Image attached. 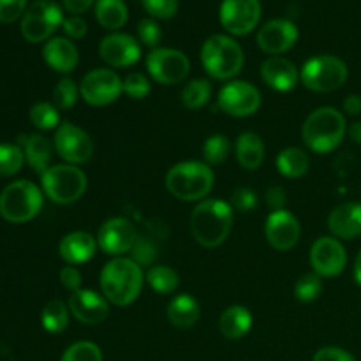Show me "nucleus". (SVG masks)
Masks as SVG:
<instances>
[{
    "mask_svg": "<svg viewBox=\"0 0 361 361\" xmlns=\"http://www.w3.org/2000/svg\"><path fill=\"white\" fill-rule=\"evenodd\" d=\"M63 13L51 0H37L25 11L21 18V34L28 42H42L51 39L53 32L63 23Z\"/></svg>",
    "mask_w": 361,
    "mask_h": 361,
    "instance_id": "9",
    "label": "nucleus"
},
{
    "mask_svg": "<svg viewBox=\"0 0 361 361\" xmlns=\"http://www.w3.org/2000/svg\"><path fill=\"white\" fill-rule=\"evenodd\" d=\"M298 41V27L289 20H270L257 32V46L271 56L288 53Z\"/></svg>",
    "mask_w": 361,
    "mask_h": 361,
    "instance_id": "19",
    "label": "nucleus"
},
{
    "mask_svg": "<svg viewBox=\"0 0 361 361\" xmlns=\"http://www.w3.org/2000/svg\"><path fill=\"white\" fill-rule=\"evenodd\" d=\"M219 20L229 34H250L261 20L259 0H222Z\"/></svg>",
    "mask_w": 361,
    "mask_h": 361,
    "instance_id": "15",
    "label": "nucleus"
},
{
    "mask_svg": "<svg viewBox=\"0 0 361 361\" xmlns=\"http://www.w3.org/2000/svg\"><path fill=\"white\" fill-rule=\"evenodd\" d=\"M349 78L348 63L335 55H317L307 60L300 71L303 87L317 94H330L345 85Z\"/></svg>",
    "mask_w": 361,
    "mask_h": 361,
    "instance_id": "8",
    "label": "nucleus"
},
{
    "mask_svg": "<svg viewBox=\"0 0 361 361\" xmlns=\"http://www.w3.org/2000/svg\"><path fill=\"white\" fill-rule=\"evenodd\" d=\"M264 154H267V148H264V141L261 140L259 134L252 133V130L240 134L235 145V155L243 169L247 171L259 169L264 162Z\"/></svg>",
    "mask_w": 361,
    "mask_h": 361,
    "instance_id": "25",
    "label": "nucleus"
},
{
    "mask_svg": "<svg viewBox=\"0 0 361 361\" xmlns=\"http://www.w3.org/2000/svg\"><path fill=\"white\" fill-rule=\"evenodd\" d=\"M348 134H349V137L355 141V143L361 145V122L351 123V127L348 129Z\"/></svg>",
    "mask_w": 361,
    "mask_h": 361,
    "instance_id": "52",
    "label": "nucleus"
},
{
    "mask_svg": "<svg viewBox=\"0 0 361 361\" xmlns=\"http://www.w3.org/2000/svg\"><path fill=\"white\" fill-rule=\"evenodd\" d=\"M277 171L286 178H302L310 169V157L303 148L288 147L275 159Z\"/></svg>",
    "mask_w": 361,
    "mask_h": 361,
    "instance_id": "29",
    "label": "nucleus"
},
{
    "mask_svg": "<svg viewBox=\"0 0 361 361\" xmlns=\"http://www.w3.org/2000/svg\"><path fill=\"white\" fill-rule=\"evenodd\" d=\"M159 257V245L154 240V236L137 235L134 242L133 250H130V259L136 261L141 268L154 267V263Z\"/></svg>",
    "mask_w": 361,
    "mask_h": 361,
    "instance_id": "36",
    "label": "nucleus"
},
{
    "mask_svg": "<svg viewBox=\"0 0 361 361\" xmlns=\"http://www.w3.org/2000/svg\"><path fill=\"white\" fill-rule=\"evenodd\" d=\"M231 207L235 212L240 214H249V212L256 210L257 207V194L252 189H247V187H240L233 192L231 197Z\"/></svg>",
    "mask_w": 361,
    "mask_h": 361,
    "instance_id": "44",
    "label": "nucleus"
},
{
    "mask_svg": "<svg viewBox=\"0 0 361 361\" xmlns=\"http://www.w3.org/2000/svg\"><path fill=\"white\" fill-rule=\"evenodd\" d=\"M27 0H0V23H14L23 18Z\"/></svg>",
    "mask_w": 361,
    "mask_h": 361,
    "instance_id": "45",
    "label": "nucleus"
},
{
    "mask_svg": "<svg viewBox=\"0 0 361 361\" xmlns=\"http://www.w3.org/2000/svg\"><path fill=\"white\" fill-rule=\"evenodd\" d=\"M99 55L115 69H123V67H133L141 59V46L136 37L122 32L106 35L99 44Z\"/></svg>",
    "mask_w": 361,
    "mask_h": 361,
    "instance_id": "18",
    "label": "nucleus"
},
{
    "mask_svg": "<svg viewBox=\"0 0 361 361\" xmlns=\"http://www.w3.org/2000/svg\"><path fill=\"white\" fill-rule=\"evenodd\" d=\"M78 97H80V87L73 78H62L53 88V104L62 111L73 108L78 102Z\"/></svg>",
    "mask_w": 361,
    "mask_h": 361,
    "instance_id": "39",
    "label": "nucleus"
},
{
    "mask_svg": "<svg viewBox=\"0 0 361 361\" xmlns=\"http://www.w3.org/2000/svg\"><path fill=\"white\" fill-rule=\"evenodd\" d=\"M127 6L123 0H97L95 18L106 30H118L127 23Z\"/></svg>",
    "mask_w": 361,
    "mask_h": 361,
    "instance_id": "30",
    "label": "nucleus"
},
{
    "mask_svg": "<svg viewBox=\"0 0 361 361\" xmlns=\"http://www.w3.org/2000/svg\"><path fill=\"white\" fill-rule=\"evenodd\" d=\"M94 2H95V0H62L66 11H67V13L73 14V16H78V14L88 11Z\"/></svg>",
    "mask_w": 361,
    "mask_h": 361,
    "instance_id": "50",
    "label": "nucleus"
},
{
    "mask_svg": "<svg viewBox=\"0 0 361 361\" xmlns=\"http://www.w3.org/2000/svg\"><path fill=\"white\" fill-rule=\"evenodd\" d=\"M328 229L338 240H355L361 235V203L349 201L335 207L328 215Z\"/></svg>",
    "mask_w": 361,
    "mask_h": 361,
    "instance_id": "22",
    "label": "nucleus"
},
{
    "mask_svg": "<svg viewBox=\"0 0 361 361\" xmlns=\"http://www.w3.org/2000/svg\"><path fill=\"white\" fill-rule=\"evenodd\" d=\"M215 185V173L207 162H176L166 173V189L180 201H203Z\"/></svg>",
    "mask_w": 361,
    "mask_h": 361,
    "instance_id": "4",
    "label": "nucleus"
},
{
    "mask_svg": "<svg viewBox=\"0 0 361 361\" xmlns=\"http://www.w3.org/2000/svg\"><path fill=\"white\" fill-rule=\"evenodd\" d=\"M62 28L69 39H83L85 35H87V30H88L87 21L80 16L66 18L62 23Z\"/></svg>",
    "mask_w": 361,
    "mask_h": 361,
    "instance_id": "48",
    "label": "nucleus"
},
{
    "mask_svg": "<svg viewBox=\"0 0 361 361\" xmlns=\"http://www.w3.org/2000/svg\"><path fill=\"white\" fill-rule=\"evenodd\" d=\"M59 279H60V284L63 286V289H66V291H69L71 295L76 291H80L81 284H83L81 271L78 270L76 267H71V264H67V267H63L62 270H60Z\"/></svg>",
    "mask_w": 361,
    "mask_h": 361,
    "instance_id": "46",
    "label": "nucleus"
},
{
    "mask_svg": "<svg viewBox=\"0 0 361 361\" xmlns=\"http://www.w3.org/2000/svg\"><path fill=\"white\" fill-rule=\"evenodd\" d=\"M137 37L145 46L155 49L162 41V30L154 18H145L137 23Z\"/></svg>",
    "mask_w": 361,
    "mask_h": 361,
    "instance_id": "42",
    "label": "nucleus"
},
{
    "mask_svg": "<svg viewBox=\"0 0 361 361\" xmlns=\"http://www.w3.org/2000/svg\"><path fill=\"white\" fill-rule=\"evenodd\" d=\"M353 274H355L356 284L361 286V250H360L358 256H356V259H355V270H353Z\"/></svg>",
    "mask_w": 361,
    "mask_h": 361,
    "instance_id": "53",
    "label": "nucleus"
},
{
    "mask_svg": "<svg viewBox=\"0 0 361 361\" xmlns=\"http://www.w3.org/2000/svg\"><path fill=\"white\" fill-rule=\"evenodd\" d=\"M152 92L150 78L143 73H130L123 78V94L133 101H141Z\"/></svg>",
    "mask_w": 361,
    "mask_h": 361,
    "instance_id": "41",
    "label": "nucleus"
},
{
    "mask_svg": "<svg viewBox=\"0 0 361 361\" xmlns=\"http://www.w3.org/2000/svg\"><path fill=\"white\" fill-rule=\"evenodd\" d=\"M53 147H55L59 157L66 161V164L73 166H80L90 161L95 148L90 134L73 122L60 123L59 129L55 130Z\"/></svg>",
    "mask_w": 361,
    "mask_h": 361,
    "instance_id": "12",
    "label": "nucleus"
},
{
    "mask_svg": "<svg viewBox=\"0 0 361 361\" xmlns=\"http://www.w3.org/2000/svg\"><path fill=\"white\" fill-rule=\"evenodd\" d=\"M243 62L242 46L229 35L215 34L201 46V63L212 80L233 81L243 69Z\"/></svg>",
    "mask_w": 361,
    "mask_h": 361,
    "instance_id": "5",
    "label": "nucleus"
},
{
    "mask_svg": "<svg viewBox=\"0 0 361 361\" xmlns=\"http://www.w3.org/2000/svg\"><path fill=\"white\" fill-rule=\"evenodd\" d=\"M286 203H288V194L286 189L281 185H271L267 190V204L270 207L271 212L286 210Z\"/></svg>",
    "mask_w": 361,
    "mask_h": 361,
    "instance_id": "49",
    "label": "nucleus"
},
{
    "mask_svg": "<svg viewBox=\"0 0 361 361\" xmlns=\"http://www.w3.org/2000/svg\"><path fill=\"white\" fill-rule=\"evenodd\" d=\"M99 284L111 305L127 307L136 302L143 289V268L130 257H113L102 267Z\"/></svg>",
    "mask_w": 361,
    "mask_h": 361,
    "instance_id": "2",
    "label": "nucleus"
},
{
    "mask_svg": "<svg viewBox=\"0 0 361 361\" xmlns=\"http://www.w3.org/2000/svg\"><path fill=\"white\" fill-rule=\"evenodd\" d=\"M102 351L97 344L90 341L74 342L66 349L60 361H102Z\"/></svg>",
    "mask_w": 361,
    "mask_h": 361,
    "instance_id": "40",
    "label": "nucleus"
},
{
    "mask_svg": "<svg viewBox=\"0 0 361 361\" xmlns=\"http://www.w3.org/2000/svg\"><path fill=\"white\" fill-rule=\"evenodd\" d=\"M21 145H23L21 148H23L25 161L35 173L42 175L51 166L53 148H55L51 141L42 134H30V136L23 137Z\"/></svg>",
    "mask_w": 361,
    "mask_h": 361,
    "instance_id": "28",
    "label": "nucleus"
},
{
    "mask_svg": "<svg viewBox=\"0 0 361 361\" xmlns=\"http://www.w3.org/2000/svg\"><path fill=\"white\" fill-rule=\"evenodd\" d=\"M312 361H356V358L345 349L337 348V345H326V348L316 351Z\"/></svg>",
    "mask_w": 361,
    "mask_h": 361,
    "instance_id": "47",
    "label": "nucleus"
},
{
    "mask_svg": "<svg viewBox=\"0 0 361 361\" xmlns=\"http://www.w3.org/2000/svg\"><path fill=\"white\" fill-rule=\"evenodd\" d=\"M254 323L252 312L243 305H231L219 317V331L228 341H240L250 331Z\"/></svg>",
    "mask_w": 361,
    "mask_h": 361,
    "instance_id": "26",
    "label": "nucleus"
},
{
    "mask_svg": "<svg viewBox=\"0 0 361 361\" xmlns=\"http://www.w3.org/2000/svg\"><path fill=\"white\" fill-rule=\"evenodd\" d=\"M44 62L51 67L55 73L69 74L74 71L80 62V51L76 44L67 37H51L42 48Z\"/></svg>",
    "mask_w": 361,
    "mask_h": 361,
    "instance_id": "24",
    "label": "nucleus"
},
{
    "mask_svg": "<svg viewBox=\"0 0 361 361\" xmlns=\"http://www.w3.org/2000/svg\"><path fill=\"white\" fill-rule=\"evenodd\" d=\"M97 238L87 231H73L60 240L59 254L66 264H85L97 252Z\"/></svg>",
    "mask_w": 361,
    "mask_h": 361,
    "instance_id": "23",
    "label": "nucleus"
},
{
    "mask_svg": "<svg viewBox=\"0 0 361 361\" xmlns=\"http://www.w3.org/2000/svg\"><path fill=\"white\" fill-rule=\"evenodd\" d=\"M342 108H344V111L348 113V115H351V116L360 115L361 113V95L349 94L348 97L344 99V102H342Z\"/></svg>",
    "mask_w": 361,
    "mask_h": 361,
    "instance_id": "51",
    "label": "nucleus"
},
{
    "mask_svg": "<svg viewBox=\"0 0 361 361\" xmlns=\"http://www.w3.org/2000/svg\"><path fill=\"white\" fill-rule=\"evenodd\" d=\"M180 99H182L183 106L187 109H192V111L204 108L212 99L210 80H207V78H194V80H190L182 88Z\"/></svg>",
    "mask_w": 361,
    "mask_h": 361,
    "instance_id": "33",
    "label": "nucleus"
},
{
    "mask_svg": "<svg viewBox=\"0 0 361 361\" xmlns=\"http://www.w3.org/2000/svg\"><path fill=\"white\" fill-rule=\"evenodd\" d=\"M231 155V141L224 134H214L207 137L203 145V162L208 166H221Z\"/></svg>",
    "mask_w": 361,
    "mask_h": 361,
    "instance_id": "34",
    "label": "nucleus"
},
{
    "mask_svg": "<svg viewBox=\"0 0 361 361\" xmlns=\"http://www.w3.org/2000/svg\"><path fill=\"white\" fill-rule=\"evenodd\" d=\"M69 305L62 300H49L41 312V324L48 334H62L69 326Z\"/></svg>",
    "mask_w": 361,
    "mask_h": 361,
    "instance_id": "32",
    "label": "nucleus"
},
{
    "mask_svg": "<svg viewBox=\"0 0 361 361\" xmlns=\"http://www.w3.org/2000/svg\"><path fill=\"white\" fill-rule=\"evenodd\" d=\"M348 134L344 113L331 106H321L305 118L302 127L303 143L314 154H330L337 150Z\"/></svg>",
    "mask_w": 361,
    "mask_h": 361,
    "instance_id": "3",
    "label": "nucleus"
},
{
    "mask_svg": "<svg viewBox=\"0 0 361 361\" xmlns=\"http://www.w3.org/2000/svg\"><path fill=\"white\" fill-rule=\"evenodd\" d=\"M145 282L159 295H173L180 286V275L175 268L154 264L145 274Z\"/></svg>",
    "mask_w": 361,
    "mask_h": 361,
    "instance_id": "31",
    "label": "nucleus"
},
{
    "mask_svg": "<svg viewBox=\"0 0 361 361\" xmlns=\"http://www.w3.org/2000/svg\"><path fill=\"white\" fill-rule=\"evenodd\" d=\"M261 80L275 92H291L300 81V71L284 56H268L259 67Z\"/></svg>",
    "mask_w": 361,
    "mask_h": 361,
    "instance_id": "21",
    "label": "nucleus"
},
{
    "mask_svg": "<svg viewBox=\"0 0 361 361\" xmlns=\"http://www.w3.org/2000/svg\"><path fill=\"white\" fill-rule=\"evenodd\" d=\"M44 204V192L28 180H16L0 192V215L11 224H23L37 217Z\"/></svg>",
    "mask_w": 361,
    "mask_h": 361,
    "instance_id": "6",
    "label": "nucleus"
},
{
    "mask_svg": "<svg viewBox=\"0 0 361 361\" xmlns=\"http://www.w3.org/2000/svg\"><path fill=\"white\" fill-rule=\"evenodd\" d=\"M41 187L44 196L56 204H71L85 196L88 178L85 171L73 164L49 166L41 175Z\"/></svg>",
    "mask_w": 361,
    "mask_h": 361,
    "instance_id": "7",
    "label": "nucleus"
},
{
    "mask_svg": "<svg viewBox=\"0 0 361 361\" xmlns=\"http://www.w3.org/2000/svg\"><path fill=\"white\" fill-rule=\"evenodd\" d=\"M25 164L23 148L18 145H0V176H13Z\"/></svg>",
    "mask_w": 361,
    "mask_h": 361,
    "instance_id": "37",
    "label": "nucleus"
},
{
    "mask_svg": "<svg viewBox=\"0 0 361 361\" xmlns=\"http://www.w3.org/2000/svg\"><path fill=\"white\" fill-rule=\"evenodd\" d=\"M69 310L80 323L95 326V324L104 323L106 317L109 316V302L102 293L92 291V289H83L73 293L69 296Z\"/></svg>",
    "mask_w": 361,
    "mask_h": 361,
    "instance_id": "20",
    "label": "nucleus"
},
{
    "mask_svg": "<svg viewBox=\"0 0 361 361\" xmlns=\"http://www.w3.org/2000/svg\"><path fill=\"white\" fill-rule=\"evenodd\" d=\"M264 236L275 250L288 252L298 245L300 236H302V226L291 212H270L264 221Z\"/></svg>",
    "mask_w": 361,
    "mask_h": 361,
    "instance_id": "17",
    "label": "nucleus"
},
{
    "mask_svg": "<svg viewBox=\"0 0 361 361\" xmlns=\"http://www.w3.org/2000/svg\"><path fill=\"white\" fill-rule=\"evenodd\" d=\"M143 7L152 18L169 20L178 11V0H143Z\"/></svg>",
    "mask_w": 361,
    "mask_h": 361,
    "instance_id": "43",
    "label": "nucleus"
},
{
    "mask_svg": "<svg viewBox=\"0 0 361 361\" xmlns=\"http://www.w3.org/2000/svg\"><path fill=\"white\" fill-rule=\"evenodd\" d=\"M60 109L51 102H37L30 108V122L41 130H56L60 126Z\"/></svg>",
    "mask_w": 361,
    "mask_h": 361,
    "instance_id": "35",
    "label": "nucleus"
},
{
    "mask_svg": "<svg viewBox=\"0 0 361 361\" xmlns=\"http://www.w3.org/2000/svg\"><path fill=\"white\" fill-rule=\"evenodd\" d=\"M323 293V279L317 274H305L296 281L295 298L302 303H310L317 300Z\"/></svg>",
    "mask_w": 361,
    "mask_h": 361,
    "instance_id": "38",
    "label": "nucleus"
},
{
    "mask_svg": "<svg viewBox=\"0 0 361 361\" xmlns=\"http://www.w3.org/2000/svg\"><path fill=\"white\" fill-rule=\"evenodd\" d=\"M235 222V210L228 201L210 197L194 207L190 214L192 238L204 249L221 247L229 238Z\"/></svg>",
    "mask_w": 361,
    "mask_h": 361,
    "instance_id": "1",
    "label": "nucleus"
},
{
    "mask_svg": "<svg viewBox=\"0 0 361 361\" xmlns=\"http://www.w3.org/2000/svg\"><path fill=\"white\" fill-rule=\"evenodd\" d=\"M137 238L136 226L126 217L108 219L104 224L99 228L97 245L104 254L113 257H122L130 252L134 242Z\"/></svg>",
    "mask_w": 361,
    "mask_h": 361,
    "instance_id": "16",
    "label": "nucleus"
},
{
    "mask_svg": "<svg viewBox=\"0 0 361 361\" xmlns=\"http://www.w3.org/2000/svg\"><path fill=\"white\" fill-rule=\"evenodd\" d=\"M123 94V80L108 67L92 69L80 83V95L87 104L102 108L118 101Z\"/></svg>",
    "mask_w": 361,
    "mask_h": 361,
    "instance_id": "10",
    "label": "nucleus"
},
{
    "mask_svg": "<svg viewBox=\"0 0 361 361\" xmlns=\"http://www.w3.org/2000/svg\"><path fill=\"white\" fill-rule=\"evenodd\" d=\"M166 316H168V321L173 326L180 328V330H187V328H192L200 321V303L189 293H182V295H176L175 298H171V302L168 303Z\"/></svg>",
    "mask_w": 361,
    "mask_h": 361,
    "instance_id": "27",
    "label": "nucleus"
},
{
    "mask_svg": "<svg viewBox=\"0 0 361 361\" xmlns=\"http://www.w3.org/2000/svg\"><path fill=\"white\" fill-rule=\"evenodd\" d=\"M310 267L321 279L341 275L348 267V252L342 242L335 236H321L310 247Z\"/></svg>",
    "mask_w": 361,
    "mask_h": 361,
    "instance_id": "14",
    "label": "nucleus"
},
{
    "mask_svg": "<svg viewBox=\"0 0 361 361\" xmlns=\"http://www.w3.org/2000/svg\"><path fill=\"white\" fill-rule=\"evenodd\" d=\"M148 76L161 85H178L189 76L190 60L175 48H155L147 56Z\"/></svg>",
    "mask_w": 361,
    "mask_h": 361,
    "instance_id": "11",
    "label": "nucleus"
},
{
    "mask_svg": "<svg viewBox=\"0 0 361 361\" xmlns=\"http://www.w3.org/2000/svg\"><path fill=\"white\" fill-rule=\"evenodd\" d=\"M217 106L226 115L245 118L261 108V92L252 83L243 80L228 81L219 90Z\"/></svg>",
    "mask_w": 361,
    "mask_h": 361,
    "instance_id": "13",
    "label": "nucleus"
}]
</instances>
